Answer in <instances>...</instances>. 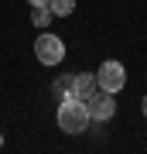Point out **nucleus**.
Masks as SVG:
<instances>
[{"mask_svg":"<svg viewBox=\"0 0 147 154\" xmlns=\"http://www.w3.org/2000/svg\"><path fill=\"white\" fill-rule=\"evenodd\" d=\"M0 147H4V130H0Z\"/></svg>","mask_w":147,"mask_h":154,"instance_id":"obj_11","label":"nucleus"},{"mask_svg":"<svg viewBox=\"0 0 147 154\" xmlns=\"http://www.w3.org/2000/svg\"><path fill=\"white\" fill-rule=\"evenodd\" d=\"M48 7H51L55 17H69L72 11H75V0H48Z\"/></svg>","mask_w":147,"mask_h":154,"instance_id":"obj_7","label":"nucleus"},{"mask_svg":"<svg viewBox=\"0 0 147 154\" xmlns=\"http://www.w3.org/2000/svg\"><path fill=\"white\" fill-rule=\"evenodd\" d=\"M96 75L93 72H75V75H72V89H69V96H75V99H89L96 93Z\"/></svg>","mask_w":147,"mask_h":154,"instance_id":"obj_5","label":"nucleus"},{"mask_svg":"<svg viewBox=\"0 0 147 154\" xmlns=\"http://www.w3.org/2000/svg\"><path fill=\"white\" fill-rule=\"evenodd\" d=\"M86 110H89V116H93V120H109V116L116 113L113 93H106V89H96V93L86 99Z\"/></svg>","mask_w":147,"mask_h":154,"instance_id":"obj_4","label":"nucleus"},{"mask_svg":"<svg viewBox=\"0 0 147 154\" xmlns=\"http://www.w3.org/2000/svg\"><path fill=\"white\" fill-rule=\"evenodd\" d=\"M140 106H144V113H147V96H144V99H140Z\"/></svg>","mask_w":147,"mask_h":154,"instance_id":"obj_9","label":"nucleus"},{"mask_svg":"<svg viewBox=\"0 0 147 154\" xmlns=\"http://www.w3.org/2000/svg\"><path fill=\"white\" fill-rule=\"evenodd\" d=\"M69 89H72V75H65V79L55 82V93H65V96H69Z\"/></svg>","mask_w":147,"mask_h":154,"instance_id":"obj_8","label":"nucleus"},{"mask_svg":"<svg viewBox=\"0 0 147 154\" xmlns=\"http://www.w3.org/2000/svg\"><path fill=\"white\" fill-rule=\"evenodd\" d=\"M96 86L99 89H106V93H120V89L127 86V69L120 65V62H103V65H99V72H96Z\"/></svg>","mask_w":147,"mask_h":154,"instance_id":"obj_3","label":"nucleus"},{"mask_svg":"<svg viewBox=\"0 0 147 154\" xmlns=\"http://www.w3.org/2000/svg\"><path fill=\"white\" fill-rule=\"evenodd\" d=\"M51 7L48 4H31V24H34V28H48V24H51Z\"/></svg>","mask_w":147,"mask_h":154,"instance_id":"obj_6","label":"nucleus"},{"mask_svg":"<svg viewBox=\"0 0 147 154\" xmlns=\"http://www.w3.org/2000/svg\"><path fill=\"white\" fill-rule=\"evenodd\" d=\"M27 4H48V0H27Z\"/></svg>","mask_w":147,"mask_h":154,"instance_id":"obj_10","label":"nucleus"},{"mask_svg":"<svg viewBox=\"0 0 147 154\" xmlns=\"http://www.w3.org/2000/svg\"><path fill=\"white\" fill-rule=\"evenodd\" d=\"M89 110H86V99H75V96H62V106H58V127L65 134H82L89 127Z\"/></svg>","mask_w":147,"mask_h":154,"instance_id":"obj_1","label":"nucleus"},{"mask_svg":"<svg viewBox=\"0 0 147 154\" xmlns=\"http://www.w3.org/2000/svg\"><path fill=\"white\" fill-rule=\"evenodd\" d=\"M34 55H38L41 65H58L62 58H65V41L58 38V34H38V41H34Z\"/></svg>","mask_w":147,"mask_h":154,"instance_id":"obj_2","label":"nucleus"}]
</instances>
